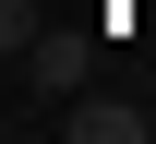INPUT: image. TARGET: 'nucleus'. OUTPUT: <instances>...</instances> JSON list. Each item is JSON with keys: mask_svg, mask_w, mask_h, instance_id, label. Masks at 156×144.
I'll list each match as a JSON object with an SVG mask.
<instances>
[{"mask_svg": "<svg viewBox=\"0 0 156 144\" xmlns=\"http://www.w3.org/2000/svg\"><path fill=\"white\" fill-rule=\"evenodd\" d=\"M84 60H96V48H84V36H60V24H48V36H36V48H24V60H12V72H24V84H36V96H72V84H84Z\"/></svg>", "mask_w": 156, "mask_h": 144, "instance_id": "nucleus-1", "label": "nucleus"}, {"mask_svg": "<svg viewBox=\"0 0 156 144\" xmlns=\"http://www.w3.org/2000/svg\"><path fill=\"white\" fill-rule=\"evenodd\" d=\"M60 132H72V144H144L156 108H60Z\"/></svg>", "mask_w": 156, "mask_h": 144, "instance_id": "nucleus-2", "label": "nucleus"}, {"mask_svg": "<svg viewBox=\"0 0 156 144\" xmlns=\"http://www.w3.org/2000/svg\"><path fill=\"white\" fill-rule=\"evenodd\" d=\"M48 36V24H36V0H0V48H12V60H24V48H36Z\"/></svg>", "mask_w": 156, "mask_h": 144, "instance_id": "nucleus-3", "label": "nucleus"}]
</instances>
